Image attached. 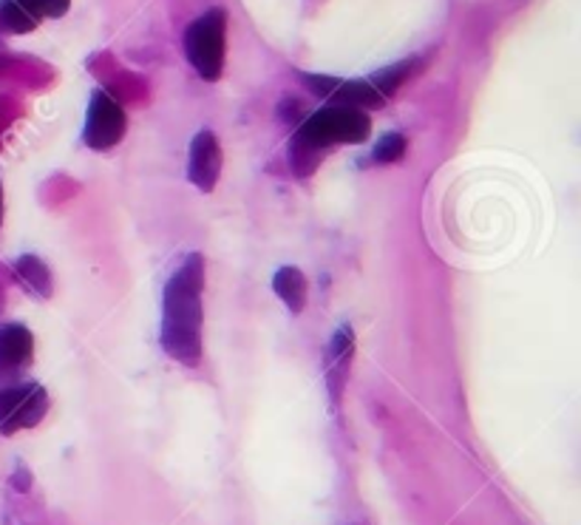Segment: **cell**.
<instances>
[{"label": "cell", "instance_id": "cell-1", "mask_svg": "<svg viewBox=\"0 0 581 525\" xmlns=\"http://www.w3.org/2000/svg\"><path fill=\"white\" fill-rule=\"evenodd\" d=\"M205 259L190 253L165 284L162 295V350L182 367L201 364V327H205Z\"/></svg>", "mask_w": 581, "mask_h": 525}, {"label": "cell", "instance_id": "cell-2", "mask_svg": "<svg viewBox=\"0 0 581 525\" xmlns=\"http://www.w3.org/2000/svg\"><path fill=\"white\" fill-rule=\"evenodd\" d=\"M372 131L369 117L353 106H326L304 120L295 134V145L301 148H326L337 143H363Z\"/></svg>", "mask_w": 581, "mask_h": 525}, {"label": "cell", "instance_id": "cell-3", "mask_svg": "<svg viewBox=\"0 0 581 525\" xmlns=\"http://www.w3.org/2000/svg\"><path fill=\"white\" fill-rule=\"evenodd\" d=\"M224 46H227V12L224 9H210L187 26L185 54L201 80L215 83L222 77Z\"/></svg>", "mask_w": 581, "mask_h": 525}, {"label": "cell", "instance_id": "cell-4", "mask_svg": "<svg viewBox=\"0 0 581 525\" xmlns=\"http://www.w3.org/2000/svg\"><path fill=\"white\" fill-rule=\"evenodd\" d=\"M49 412V395L40 383H17L0 389V432L15 435L32 429Z\"/></svg>", "mask_w": 581, "mask_h": 525}, {"label": "cell", "instance_id": "cell-5", "mask_svg": "<svg viewBox=\"0 0 581 525\" xmlns=\"http://www.w3.org/2000/svg\"><path fill=\"white\" fill-rule=\"evenodd\" d=\"M125 134V114L120 102L106 91H94L91 106H88L86 125H83V143L91 151H111L120 145Z\"/></svg>", "mask_w": 581, "mask_h": 525}, {"label": "cell", "instance_id": "cell-6", "mask_svg": "<svg viewBox=\"0 0 581 525\" xmlns=\"http://www.w3.org/2000/svg\"><path fill=\"white\" fill-rule=\"evenodd\" d=\"M355 358V332L353 327H337V332L326 344V355H323V369H326V392L330 401L335 403V410H341L344 401V389L349 383V369H353Z\"/></svg>", "mask_w": 581, "mask_h": 525}, {"label": "cell", "instance_id": "cell-7", "mask_svg": "<svg viewBox=\"0 0 581 525\" xmlns=\"http://www.w3.org/2000/svg\"><path fill=\"white\" fill-rule=\"evenodd\" d=\"M222 173V148L213 131H199L190 143V159H187V176L199 187L201 194H210Z\"/></svg>", "mask_w": 581, "mask_h": 525}, {"label": "cell", "instance_id": "cell-8", "mask_svg": "<svg viewBox=\"0 0 581 525\" xmlns=\"http://www.w3.org/2000/svg\"><path fill=\"white\" fill-rule=\"evenodd\" d=\"M69 0H3L0 26L9 32H32L44 17L65 15Z\"/></svg>", "mask_w": 581, "mask_h": 525}, {"label": "cell", "instance_id": "cell-9", "mask_svg": "<svg viewBox=\"0 0 581 525\" xmlns=\"http://www.w3.org/2000/svg\"><path fill=\"white\" fill-rule=\"evenodd\" d=\"M35 355V339L23 325L0 327V373H17Z\"/></svg>", "mask_w": 581, "mask_h": 525}, {"label": "cell", "instance_id": "cell-10", "mask_svg": "<svg viewBox=\"0 0 581 525\" xmlns=\"http://www.w3.org/2000/svg\"><path fill=\"white\" fill-rule=\"evenodd\" d=\"M273 290L295 316H298L304 304H307V276H304L298 267H281L273 279Z\"/></svg>", "mask_w": 581, "mask_h": 525}, {"label": "cell", "instance_id": "cell-11", "mask_svg": "<svg viewBox=\"0 0 581 525\" xmlns=\"http://www.w3.org/2000/svg\"><path fill=\"white\" fill-rule=\"evenodd\" d=\"M15 273L21 276L23 288L32 290V293L40 295V298H51V290H54L51 273L49 267L37 259V256H21V259L15 261Z\"/></svg>", "mask_w": 581, "mask_h": 525}, {"label": "cell", "instance_id": "cell-12", "mask_svg": "<svg viewBox=\"0 0 581 525\" xmlns=\"http://www.w3.org/2000/svg\"><path fill=\"white\" fill-rule=\"evenodd\" d=\"M415 69V60H406V63H397V65H388V69H383V72L374 74L369 83H372L378 91L383 94V97H388V94L395 91L397 86H400L403 80L409 77V72Z\"/></svg>", "mask_w": 581, "mask_h": 525}, {"label": "cell", "instance_id": "cell-13", "mask_svg": "<svg viewBox=\"0 0 581 525\" xmlns=\"http://www.w3.org/2000/svg\"><path fill=\"white\" fill-rule=\"evenodd\" d=\"M403 154H406V137L403 134H383L374 145L372 159L374 162H397V159H403Z\"/></svg>", "mask_w": 581, "mask_h": 525}, {"label": "cell", "instance_id": "cell-14", "mask_svg": "<svg viewBox=\"0 0 581 525\" xmlns=\"http://www.w3.org/2000/svg\"><path fill=\"white\" fill-rule=\"evenodd\" d=\"M0 222H3V194H0Z\"/></svg>", "mask_w": 581, "mask_h": 525}]
</instances>
